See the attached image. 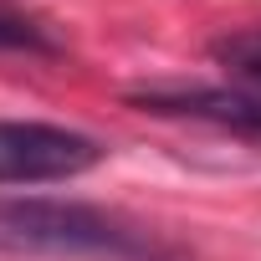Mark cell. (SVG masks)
Listing matches in <instances>:
<instances>
[{
  "instance_id": "obj_3",
  "label": "cell",
  "mask_w": 261,
  "mask_h": 261,
  "mask_svg": "<svg viewBox=\"0 0 261 261\" xmlns=\"http://www.w3.org/2000/svg\"><path fill=\"white\" fill-rule=\"evenodd\" d=\"M128 102H139L144 113H159V118H195V123L230 128L241 139H261V92L251 87L174 82V87H139V92H128Z\"/></svg>"
},
{
  "instance_id": "obj_4",
  "label": "cell",
  "mask_w": 261,
  "mask_h": 261,
  "mask_svg": "<svg viewBox=\"0 0 261 261\" xmlns=\"http://www.w3.org/2000/svg\"><path fill=\"white\" fill-rule=\"evenodd\" d=\"M0 51H31V57H57L62 41L51 36V26L11 0H0Z\"/></svg>"
},
{
  "instance_id": "obj_5",
  "label": "cell",
  "mask_w": 261,
  "mask_h": 261,
  "mask_svg": "<svg viewBox=\"0 0 261 261\" xmlns=\"http://www.w3.org/2000/svg\"><path fill=\"white\" fill-rule=\"evenodd\" d=\"M210 57H215L230 77H241L246 87L261 92V26H246V31H225V36H215V41H210Z\"/></svg>"
},
{
  "instance_id": "obj_1",
  "label": "cell",
  "mask_w": 261,
  "mask_h": 261,
  "mask_svg": "<svg viewBox=\"0 0 261 261\" xmlns=\"http://www.w3.org/2000/svg\"><path fill=\"white\" fill-rule=\"evenodd\" d=\"M0 251L11 256H97V261H179L144 225L82 200H0Z\"/></svg>"
},
{
  "instance_id": "obj_2",
  "label": "cell",
  "mask_w": 261,
  "mask_h": 261,
  "mask_svg": "<svg viewBox=\"0 0 261 261\" xmlns=\"http://www.w3.org/2000/svg\"><path fill=\"white\" fill-rule=\"evenodd\" d=\"M102 144L92 134L36 118H0V185H57L102 164Z\"/></svg>"
}]
</instances>
